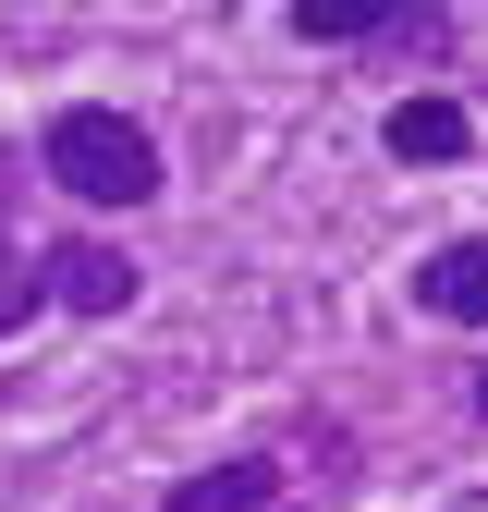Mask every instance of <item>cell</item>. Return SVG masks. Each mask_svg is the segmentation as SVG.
Wrapping results in <instances>:
<instances>
[{
	"label": "cell",
	"mask_w": 488,
	"mask_h": 512,
	"mask_svg": "<svg viewBox=\"0 0 488 512\" xmlns=\"http://www.w3.org/2000/svg\"><path fill=\"white\" fill-rule=\"evenodd\" d=\"M37 305H49V269H37V244H13V220H0V342H13Z\"/></svg>",
	"instance_id": "cell-7"
},
{
	"label": "cell",
	"mask_w": 488,
	"mask_h": 512,
	"mask_svg": "<svg viewBox=\"0 0 488 512\" xmlns=\"http://www.w3.org/2000/svg\"><path fill=\"white\" fill-rule=\"evenodd\" d=\"M281 25L305 49H415V61H452V13L440 0H281Z\"/></svg>",
	"instance_id": "cell-2"
},
{
	"label": "cell",
	"mask_w": 488,
	"mask_h": 512,
	"mask_svg": "<svg viewBox=\"0 0 488 512\" xmlns=\"http://www.w3.org/2000/svg\"><path fill=\"white\" fill-rule=\"evenodd\" d=\"M440 330H488V232H452V244H427L415 256V281H403Z\"/></svg>",
	"instance_id": "cell-4"
},
{
	"label": "cell",
	"mask_w": 488,
	"mask_h": 512,
	"mask_svg": "<svg viewBox=\"0 0 488 512\" xmlns=\"http://www.w3.org/2000/svg\"><path fill=\"white\" fill-rule=\"evenodd\" d=\"M159 512H281V464H269V452H232V464H208V476H183Z\"/></svg>",
	"instance_id": "cell-6"
},
{
	"label": "cell",
	"mask_w": 488,
	"mask_h": 512,
	"mask_svg": "<svg viewBox=\"0 0 488 512\" xmlns=\"http://www.w3.org/2000/svg\"><path fill=\"white\" fill-rule=\"evenodd\" d=\"M37 171H49L74 208H159V196H171V171H159V135H147L135 110H49V135H37Z\"/></svg>",
	"instance_id": "cell-1"
},
{
	"label": "cell",
	"mask_w": 488,
	"mask_h": 512,
	"mask_svg": "<svg viewBox=\"0 0 488 512\" xmlns=\"http://www.w3.org/2000/svg\"><path fill=\"white\" fill-rule=\"evenodd\" d=\"M379 147H391L403 171H452V159L476 147V110H464V98H440V86H415V98H391Z\"/></svg>",
	"instance_id": "cell-5"
},
{
	"label": "cell",
	"mask_w": 488,
	"mask_h": 512,
	"mask_svg": "<svg viewBox=\"0 0 488 512\" xmlns=\"http://www.w3.org/2000/svg\"><path fill=\"white\" fill-rule=\"evenodd\" d=\"M37 269H49V305H74V317H122V305L147 293V269H135V256H122V244H98V232H74V244H49Z\"/></svg>",
	"instance_id": "cell-3"
},
{
	"label": "cell",
	"mask_w": 488,
	"mask_h": 512,
	"mask_svg": "<svg viewBox=\"0 0 488 512\" xmlns=\"http://www.w3.org/2000/svg\"><path fill=\"white\" fill-rule=\"evenodd\" d=\"M464 403H476V427H488V366H476V391H464Z\"/></svg>",
	"instance_id": "cell-8"
}]
</instances>
